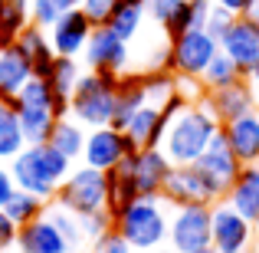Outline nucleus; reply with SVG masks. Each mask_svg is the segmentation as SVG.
I'll return each instance as SVG.
<instances>
[{
  "label": "nucleus",
  "instance_id": "f257e3e1",
  "mask_svg": "<svg viewBox=\"0 0 259 253\" xmlns=\"http://www.w3.org/2000/svg\"><path fill=\"white\" fill-rule=\"evenodd\" d=\"M220 132V122L217 115L207 109V102H181V105L171 112L164 128V138H161V148L171 158V165H194L207 145L217 138Z\"/></svg>",
  "mask_w": 259,
  "mask_h": 253
},
{
  "label": "nucleus",
  "instance_id": "f03ea898",
  "mask_svg": "<svg viewBox=\"0 0 259 253\" xmlns=\"http://www.w3.org/2000/svg\"><path fill=\"white\" fill-rule=\"evenodd\" d=\"M10 171H13L17 188L43 197V201H53L59 184L69 177L72 161L66 158L63 152H56L50 141H36V145H26L23 152L10 161Z\"/></svg>",
  "mask_w": 259,
  "mask_h": 253
},
{
  "label": "nucleus",
  "instance_id": "7ed1b4c3",
  "mask_svg": "<svg viewBox=\"0 0 259 253\" xmlns=\"http://www.w3.org/2000/svg\"><path fill=\"white\" fill-rule=\"evenodd\" d=\"M171 204L161 194H148V197H135L132 204L115 214V230L125 237L138 253L167 247V227H171Z\"/></svg>",
  "mask_w": 259,
  "mask_h": 253
},
{
  "label": "nucleus",
  "instance_id": "20e7f679",
  "mask_svg": "<svg viewBox=\"0 0 259 253\" xmlns=\"http://www.w3.org/2000/svg\"><path fill=\"white\" fill-rule=\"evenodd\" d=\"M13 112H17L20 125H23V135L30 145L36 141H46L63 115H69V99L53 92V86L46 83L43 76H33L30 83L17 92V99H10Z\"/></svg>",
  "mask_w": 259,
  "mask_h": 253
},
{
  "label": "nucleus",
  "instance_id": "39448f33",
  "mask_svg": "<svg viewBox=\"0 0 259 253\" xmlns=\"http://www.w3.org/2000/svg\"><path fill=\"white\" fill-rule=\"evenodd\" d=\"M115 95H118V76L89 69V73L79 76V83L69 95V115L76 122H82L85 128L112 125Z\"/></svg>",
  "mask_w": 259,
  "mask_h": 253
},
{
  "label": "nucleus",
  "instance_id": "423d86ee",
  "mask_svg": "<svg viewBox=\"0 0 259 253\" xmlns=\"http://www.w3.org/2000/svg\"><path fill=\"white\" fill-rule=\"evenodd\" d=\"M220 53V40L210 37L207 26H190V30L177 33L167 40V63L164 69H171L174 76H194L200 79L203 69L213 63V56Z\"/></svg>",
  "mask_w": 259,
  "mask_h": 253
},
{
  "label": "nucleus",
  "instance_id": "0eeeda50",
  "mask_svg": "<svg viewBox=\"0 0 259 253\" xmlns=\"http://www.w3.org/2000/svg\"><path fill=\"white\" fill-rule=\"evenodd\" d=\"M56 204L69 207L72 214L85 217V214H99V210H108V174L99 168H72L69 177L59 184Z\"/></svg>",
  "mask_w": 259,
  "mask_h": 253
},
{
  "label": "nucleus",
  "instance_id": "6e6552de",
  "mask_svg": "<svg viewBox=\"0 0 259 253\" xmlns=\"http://www.w3.org/2000/svg\"><path fill=\"white\" fill-rule=\"evenodd\" d=\"M213 234V204H184L171 207V227H167V247L177 253H194L210 247Z\"/></svg>",
  "mask_w": 259,
  "mask_h": 253
},
{
  "label": "nucleus",
  "instance_id": "1a4fd4ad",
  "mask_svg": "<svg viewBox=\"0 0 259 253\" xmlns=\"http://www.w3.org/2000/svg\"><path fill=\"white\" fill-rule=\"evenodd\" d=\"M194 165L203 174V181H207V188L213 191L217 201H223V197H227L230 184H233L236 174L243 171V161L233 155V148H230V141H227V135H223V132H217V138L210 141L207 152H203Z\"/></svg>",
  "mask_w": 259,
  "mask_h": 253
},
{
  "label": "nucleus",
  "instance_id": "9d476101",
  "mask_svg": "<svg viewBox=\"0 0 259 253\" xmlns=\"http://www.w3.org/2000/svg\"><path fill=\"white\" fill-rule=\"evenodd\" d=\"M82 59L92 73H112V76H125L128 73V40H121L115 30H108L105 23L95 26L92 37H89L85 50H82Z\"/></svg>",
  "mask_w": 259,
  "mask_h": 253
},
{
  "label": "nucleus",
  "instance_id": "9b49d317",
  "mask_svg": "<svg viewBox=\"0 0 259 253\" xmlns=\"http://www.w3.org/2000/svg\"><path fill=\"white\" fill-rule=\"evenodd\" d=\"M132 152H135V145H132V138H128L121 128L99 125V128H89V135H85L82 165L99 168V171H112L115 165H121Z\"/></svg>",
  "mask_w": 259,
  "mask_h": 253
},
{
  "label": "nucleus",
  "instance_id": "f8f14e48",
  "mask_svg": "<svg viewBox=\"0 0 259 253\" xmlns=\"http://www.w3.org/2000/svg\"><path fill=\"white\" fill-rule=\"evenodd\" d=\"M210 247L217 253H249L253 247V224L233 210L227 201L213 204V234H210Z\"/></svg>",
  "mask_w": 259,
  "mask_h": 253
},
{
  "label": "nucleus",
  "instance_id": "ddd939ff",
  "mask_svg": "<svg viewBox=\"0 0 259 253\" xmlns=\"http://www.w3.org/2000/svg\"><path fill=\"white\" fill-rule=\"evenodd\" d=\"M203 102H207V109L217 115V122L223 125V122H233V119H240V115H246V112H256L259 95H256V89L249 86V79L243 76V79H236V83H230L223 89L203 92Z\"/></svg>",
  "mask_w": 259,
  "mask_h": 253
},
{
  "label": "nucleus",
  "instance_id": "4468645a",
  "mask_svg": "<svg viewBox=\"0 0 259 253\" xmlns=\"http://www.w3.org/2000/svg\"><path fill=\"white\" fill-rule=\"evenodd\" d=\"M161 197L171 207H184V204H217L213 191L207 188V181L197 171V165H174L167 181H164Z\"/></svg>",
  "mask_w": 259,
  "mask_h": 253
},
{
  "label": "nucleus",
  "instance_id": "2eb2a0df",
  "mask_svg": "<svg viewBox=\"0 0 259 253\" xmlns=\"http://www.w3.org/2000/svg\"><path fill=\"white\" fill-rule=\"evenodd\" d=\"M181 102H187V99L177 95L171 105H154V102H145V105L132 115V122L125 125V135L132 138V145L135 148H154V145H161L164 128H167V119H171V112L181 105Z\"/></svg>",
  "mask_w": 259,
  "mask_h": 253
},
{
  "label": "nucleus",
  "instance_id": "dca6fc26",
  "mask_svg": "<svg viewBox=\"0 0 259 253\" xmlns=\"http://www.w3.org/2000/svg\"><path fill=\"white\" fill-rule=\"evenodd\" d=\"M95 23L89 20V13L82 7H76V10H66L63 17L56 20V23L50 26V43L53 50H56V56H82L89 37H92Z\"/></svg>",
  "mask_w": 259,
  "mask_h": 253
},
{
  "label": "nucleus",
  "instance_id": "f3484780",
  "mask_svg": "<svg viewBox=\"0 0 259 253\" xmlns=\"http://www.w3.org/2000/svg\"><path fill=\"white\" fill-rule=\"evenodd\" d=\"M171 158L164 155V148H135L132 152V174H135V188H138V197L148 194H161L164 191V181L171 174Z\"/></svg>",
  "mask_w": 259,
  "mask_h": 253
},
{
  "label": "nucleus",
  "instance_id": "a211bd4d",
  "mask_svg": "<svg viewBox=\"0 0 259 253\" xmlns=\"http://www.w3.org/2000/svg\"><path fill=\"white\" fill-rule=\"evenodd\" d=\"M220 50L227 53L243 69V76H246V73L253 69V63L259 59V23L249 20V17H236L233 26L227 30V37L220 40Z\"/></svg>",
  "mask_w": 259,
  "mask_h": 253
},
{
  "label": "nucleus",
  "instance_id": "6ab92c4d",
  "mask_svg": "<svg viewBox=\"0 0 259 253\" xmlns=\"http://www.w3.org/2000/svg\"><path fill=\"white\" fill-rule=\"evenodd\" d=\"M17 250L20 253H66L69 250V240L59 234V227L50 221V217H36V221L23 224L17 234Z\"/></svg>",
  "mask_w": 259,
  "mask_h": 253
},
{
  "label": "nucleus",
  "instance_id": "aec40b11",
  "mask_svg": "<svg viewBox=\"0 0 259 253\" xmlns=\"http://www.w3.org/2000/svg\"><path fill=\"white\" fill-rule=\"evenodd\" d=\"M220 132L227 135L233 155L243 165H256V158H259V112H246L233 122H223Z\"/></svg>",
  "mask_w": 259,
  "mask_h": 253
},
{
  "label": "nucleus",
  "instance_id": "412c9836",
  "mask_svg": "<svg viewBox=\"0 0 259 253\" xmlns=\"http://www.w3.org/2000/svg\"><path fill=\"white\" fill-rule=\"evenodd\" d=\"M33 76H36V73H33V63L23 56V50H20L17 43H7L4 53H0V99L4 102L17 99V92L30 83Z\"/></svg>",
  "mask_w": 259,
  "mask_h": 253
},
{
  "label": "nucleus",
  "instance_id": "4be33fe9",
  "mask_svg": "<svg viewBox=\"0 0 259 253\" xmlns=\"http://www.w3.org/2000/svg\"><path fill=\"white\" fill-rule=\"evenodd\" d=\"M223 201L233 210H240L249 224H259V168L256 165H243V171L236 174V181L230 184Z\"/></svg>",
  "mask_w": 259,
  "mask_h": 253
},
{
  "label": "nucleus",
  "instance_id": "5701e85b",
  "mask_svg": "<svg viewBox=\"0 0 259 253\" xmlns=\"http://www.w3.org/2000/svg\"><path fill=\"white\" fill-rule=\"evenodd\" d=\"M13 43H17L20 50H23V56L33 63V73H36V76H46V73H50L53 59H56V50H53V43H50V30H43V26H36V23H26Z\"/></svg>",
  "mask_w": 259,
  "mask_h": 253
},
{
  "label": "nucleus",
  "instance_id": "b1692460",
  "mask_svg": "<svg viewBox=\"0 0 259 253\" xmlns=\"http://www.w3.org/2000/svg\"><path fill=\"white\" fill-rule=\"evenodd\" d=\"M148 102V86L145 76H118V95H115V115L112 125L125 132V125L132 122V115Z\"/></svg>",
  "mask_w": 259,
  "mask_h": 253
},
{
  "label": "nucleus",
  "instance_id": "393cba45",
  "mask_svg": "<svg viewBox=\"0 0 259 253\" xmlns=\"http://www.w3.org/2000/svg\"><path fill=\"white\" fill-rule=\"evenodd\" d=\"M85 125L82 122H76L72 115H63V119L53 125V132H50V145L56 148V152H63L69 161H76V158H82V148H85Z\"/></svg>",
  "mask_w": 259,
  "mask_h": 253
},
{
  "label": "nucleus",
  "instance_id": "a878e982",
  "mask_svg": "<svg viewBox=\"0 0 259 253\" xmlns=\"http://www.w3.org/2000/svg\"><path fill=\"white\" fill-rule=\"evenodd\" d=\"M148 10H145V0H118L112 10V17L105 20L108 30H115L121 40H128L132 43L135 37L141 33V23H145Z\"/></svg>",
  "mask_w": 259,
  "mask_h": 253
},
{
  "label": "nucleus",
  "instance_id": "bb28decb",
  "mask_svg": "<svg viewBox=\"0 0 259 253\" xmlns=\"http://www.w3.org/2000/svg\"><path fill=\"white\" fill-rule=\"evenodd\" d=\"M145 10L167 33V40L187 30V0H145Z\"/></svg>",
  "mask_w": 259,
  "mask_h": 253
},
{
  "label": "nucleus",
  "instance_id": "cd10ccee",
  "mask_svg": "<svg viewBox=\"0 0 259 253\" xmlns=\"http://www.w3.org/2000/svg\"><path fill=\"white\" fill-rule=\"evenodd\" d=\"M30 145L23 135V125H20L17 112H13L10 102L0 105V161H13L23 148Z\"/></svg>",
  "mask_w": 259,
  "mask_h": 253
},
{
  "label": "nucleus",
  "instance_id": "c85d7f7f",
  "mask_svg": "<svg viewBox=\"0 0 259 253\" xmlns=\"http://www.w3.org/2000/svg\"><path fill=\"white\" fill-rule=\"evenodd\" d=\"M46 204H50V201L30 194V191H23V188H17L10 194V201L4 204V210H7V217H10L17 227H23V224H30V221H36V217L46 214Z\"/></svg>",
  "mask_w": 259,
  "mask_h": 253
},
{
  "label": "nucleus",
  "instance_id": "c756f323",
  "mask_svg": "<svg viewBox=\"0 0 259 253\" xmlns=\"http://www.w3.org/2000/svg\"><path fill=\"white\" fill-rule=\"evenodd\" d=\"M79 76H82V69H79V59L76 56H56V59H53V66H50V73H46L43 79L53 86V92H56V95L69 99L72 89H76V83H79Z\"/></svg>",
  "mask_w": 259,
  "mask_h": 253
},
{
  "label": "nucleus",
  "instance_id": "7c9ffc66",
  "mask_svg": "<svg viewBox=\"0 0 259 253\" xmlns=\"http://www.w3.org/2000/svg\"><path fill=\"white\" fill-rule=\"evenodd\" d=\"M26 23H33L30 20V0H0V37L7 43H13Z\"/></svg>",
  "mask_w": 259,
  "mask_h": 253
},
{
  "label": "nucleus",
  "instance_id": "2f4dec72",
  "mask_svg": "<svg viewBox=\"0 0 259 253\" xmlns=\"http://www.w3.org/2000/svg\"><path fill=\"white\" fill-rule=\"evenodd\" d=\"M236 79H243V69L233 63V59L227 56V53H217L213 56V63L203 69V76H200V83H203V89H223V86H230V83H236Z\"/></svg>",
  "mask_w": 259,
  "mask_h": 253
},
{
  "label": "nucleus",
  "instance_id": "473e14b6",
  "mask_svg": "<svg viewBox=\"0 0 259 253\" xmlns=\"http://www.w3.org/2000/svg\"><path fill=\"white\" fill-rule=\"evenodd\" d=\"M46 217H50V221L59 227V234L69 240V247H82L85 237H82V221H79V214H72L69 207L50 201V204H46Z\"/></svg>",
  "mask_w": 259,
  "mask_h": 253
},
{
  "label": "nucleus",
  "instance_id": "72a5a7b5",
  "mask_svg": "<svg viewBox=\"0 0 259 253\" xmlns=\"http://www.w3.org/2000/svg\"><path fill=\"white\" fill-rule=\"evenodd\" d=\"M76 7H82V0H30V20L50 30L66 10H76Z\"/></svg>",
  "mask_w": 259,
  "mask_h": 253
},
{
  "label": "nucleus",
  "instance_id": "f704fd0d",
  "mask_svg": "<svg viewBox=\"0 0 259 253\" xmlns=\"http://www.w3.org/2000/svg\"><path fill=\"white\" fill-rule=\"evenodd\" d=\"M82 221V237L89 243H95L102 234H108V230L115 227V217H112V210H99V214H85V217H79Z\"/></svg>",
  "mask_w": 259,
  "mask_h": 253
},
{
  "label": "nucleus",
  "instance_id": "c9c22d12",
  "mask_svg": "<svg viewBox=\"0 0 259 253\" xmlns=\"http://www.w3.org/2000/svg\"><path fill=\"white\" fill-rule=\"evenodd\" d=\"M92 250H95V253H138L132 243L125 240V237L118 234V230H115V227L108 230V234H102L99 240L92 243Z\"/></svg>",
  "mask_w": 259,
  "mask_h": 253
},
{
  "label": "nucleus",
  "instance_id": "e433bc0d",
  "mask_svg": "<svg viewBox=\"0 0 259 253\" xmlns=\"http://www.w3.org/2000/svg\"><path fill=\"white\" fill-rule=\"evenodd\" d=\"M233 20H236V13H230V10H223V7L213 4V10H210V17H207V33L217 37V40H223L227 30L233 26Z\"/></svg>",
  "mask_w": 259,
  "mask_h": 253
},
{
  "label": "nucleus",
  "instance_id": "4c0bfd02",
  "mask_svg": "<svg viewBox=\"0 0 259 253\" xmlns=\"http://www.w3.org/2000/svg\"><path fill=\"white\" fill-rule=\"evenodd\" d=\"M115 4H118V0H82V10L89 13V20H92L95 26H102L108 17H112Z\"/></svg>",
  "mask_w": 259,
  "mask_h": 253
},
{
  "label": "nucleus",
  "instance_id": "58836bf2",
  "mask_svg": "<svg viewBox=\"0 0 259 253\" xmlns=\"http://www.w3.org/2000/svg\"><path fill=\"white\" fill-rule=\"evenodd\" d=\"M17 234H20V227L7 217V210L0 207V250H10V247H17Z\"/></svg>",
  "mask_w": 259,
  "mask_h": 253
},
{
  "label": "nucleus",
  "instance_id": "ea45409f",
  "mask_svg": "<svg viewBox=\"0 0 259 253\" xmlns=\"http://www.w3.org/2000/svg\"><path fill=\"white\" fill-rule=\"evenodd\" d=\"M17 191V181H13V171L7 165H0V207L10 201V194Z\"/></svg>",
  "mask_w": 259,
  "mask_h": 253
},
{
  "label": "nucleus",
  "instance_id": "a19ab883",
  "mask_svg": "<svg viewBox=\"0 0 259 253\" xmlns=\"http://www.w3.org/2000/svg\"><path fill=\"white\" fill-rule=\"evenodd\" d=\"M213 4L223 7V10H230V13H236V17H243L246 7H249V0H213Z\"/></svg>",
  "mask_w": 259,
  "mask_h": 253
},
{
  "label": "nucleus",
  "instance_id": "79ce46f5",
  "mask_svg": "<svg viewBox=\"0 0 259 253\" xmlns=\"http://www.w3.org/2000/svg\"><path fill=\"white\" fill-rule=\"evenodd\" d=\"M246 79H249V86H253V89H256V95H259V59L253 63V69L246 73Z\"/></svg>",
  "mask_w": 259,
  "mask_h": 253
},
{
  "label": "nucleus",
  "instance_id": "37998d69",
  "mask_svg": "<svg viewBox=\"0 0 259 253\" xmlns=\"http://www.w3.org/2000/svg\"><path fill=\"white\" fill-rule=\"evenodd\" d=\"M243 17H249V20H256V23H259V0H249V7H246Z\"/></svg>",
  "mask_w": 259,
  "mask_h": 253
},
{
  "label": "nucleus",
  "instance_id": "c03bdc74",
  "mask_svg": "<svg viewBox=\"0 0 259 253\" xmlns=\"http://www.w3.org/2000/svg\"><path fill=\"white\" fill-rule=\"evenodd\" d=\"M249 250H253V253H259V224L253 227V247H249Z\"/></svg>",
  "mask_w": 259,
  "mask_h": 253
},
{
  "label": "nucleus",
  "instance_id": "a18cd8bd",
  "mask_svg": "<svg viewBox=\"0 0 259 253\" xmlns=\"http://www.w3.org/2000/svg\"><path fill=\"white\" fill-rule=\"evenodd\" d=\"M66 253H95V250H85V247H69Z\"/></svg>",
  "mask_w": 259,
  "mask_h": 253
},
{
  "label": "nucleus",
  "instance_id": "49530a36",
  "mask_svg": "<svg viewBox=\"0 0 259 253\" xmlns=\"http://www.w3.org/2000/svg\"><path fill=\"white\" fill-rule=\"evenodd\" d=\"M148 253H177V250H171V247H158V250H148Z\"/></svg>",
  "mask_w": 259,
  "mask_h": 253
},
{
  "label": "nucleus",
  "instance_id": "de8ad7c7",
  "mask_svg": "<svg viewBox=\"0 0 259 253\" xmlns=\"http://www.w3.org/2000/svg\"><path fill=\"white\" fill-rule=\"evenodd\" d=\"M194 253H217L213 247H203V250H194Z\"/></svg>",
  "mask_w": 259,
  "mask_h": 253
},
{
  "label": "nucleus",
  "instance_id": "09e8293b",
  "mask_svg": "<svg viewBox=\"0 0 259 253\" xmlns=\"http://www.w3.org/2000/svg\"><path fill=\"white\" fill-rule=\"evenodd\" d=\"M4 46H7V40H4V37H0V53H4Z\"/></svg>",
  "mask_w": 259,
  "mask_h": 253
},
{
  "label": "nucleus",
  "instance_id": "8fccbe9b",
  "mask_svg": "<svg viewBox=\"0 0 259 253\" xmlns=\"http://www.w3.org/2000/svg\"><path fill=\"white\" fill-rule=\"evenodd\" d=\"M0 253H10V250H0Z\"/></svg>",
  "mask_w": 259,
  "mask_h": 253
},
{
  "label": "nucleus",
  "instance_id": "3c124183",
  "mask_svg": "<svg viewBox=\"0 0 259 253\" xmlns=\"http://www.w3.org/2000/svg\"><path fill=\"white\" fill-rule=\"evenodd\" d=\"M256 168H259V158H256Z\"/></svg>",
  "mask_w": 259,
  "mask_h": 253
},
{
  "label": "nucleus",
  "instance_id": "603ef678",
  "mask_svg": "<svg viewBox=\"0 0 259 253\" xmlns=\"http://www.w3.org/2000/svg\"><path fill=\"white\" fill-rule=\"evenodd\" d=\"M256 112H259V105H256Z\"/></svg>",
  "mask_w": 259,
  "mask_h": 253
}]
</instances>
